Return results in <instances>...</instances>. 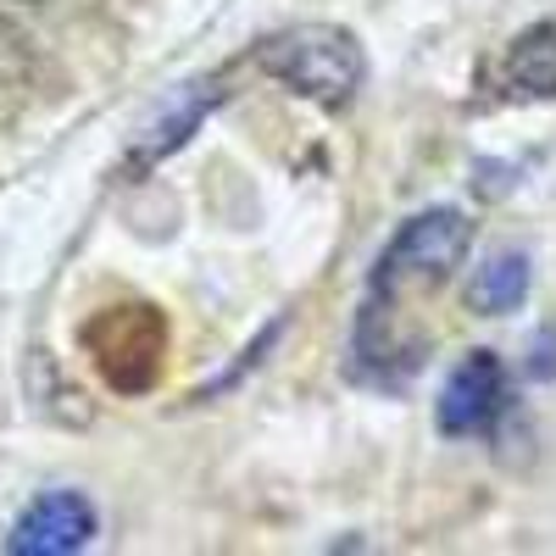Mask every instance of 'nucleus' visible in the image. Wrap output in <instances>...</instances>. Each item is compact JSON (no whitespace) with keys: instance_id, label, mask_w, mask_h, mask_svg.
I'll list each match as a JSON object with an SVG mask.
<instances>
[{"instance_id":"nucleus-1","label":"nucleus","mask_w":556,"mask_h":556,"mask_svg":"<svg viewBox=\"0 0 556 556\" xmlns=\"http://www.w3.org/2000/svg\"><path fill=\"white\" fill-rule=\"evenodd\" d=\"M262 67L267 78H278L301 101H317V106H345L367 78L362 45L334 23H306V28L278 34L262 51Z\"/></svg>"},{"instance_id":"nucleus-2","label":"nucleus","mask_w":556,"mask_h":556,"mask_svg":"<svg viewBox=\"0 0 556 556\" xmlns=\"http://www.w3.org/2000/svg\"><path fill=\"white\" fill-rule=\"evenodd\" d=\"M468 245H473V223L462 217V212H451V206L417 212L412 223H401V235L379 256V290H395V285H440L451 267H462Z\"/></svg>"},{"instance_id":"nucleus-3","label":"nucleus","mask_w":556,"mask_h":556,"mask_svg":"<svg viewBox=\"0 0 556 556\" xmlns=\"http://www.w3.org/2000/svg\"><path fill=\"white\" fill-rule=\"evenodd\" d=\"M96 534H101L96 501L78 490H45L17 513L7 551L12 556H73L84 545H96Z\"/></svg>"},{"instance_id":"nucleus-4","label":"nucleus","mask_w":556,"mask_h":556,"mask_svg":"<svg viewBox=\"0 0 556 556\" xmlns=\"http://www.w3.org/2000/svg\"><path fill=\"white\" fill-rule=\"evenodd\" d=\"M506 406V367L495 351H468L456 362V374L445 379L440 390V412H434V424L440 434L451 440H468V434H490V424L501 417Z\"/></svg>"},{"instance_id":"nucleus-5","label":"nucleus","mask_w":556,"mask_h":556,"mask_svg":"<svg viewBox=\"0 0 556 556\" xmlns=\"http://www.w3.org/2000/svg\"><path fill=\"white\" fill-rule=\"evenodd\" d=\"M556 28L551 23H534L529 34L513 39V51L501 62V89L513 101H551L556 89V51H551Z\"/></svg>"},{"instance_id":"nucleus-6","label":"nucleus","mask_w":556,"mask_h":556,"mask_svg":"<svg viewBox=\"0 0 556 556\" xmlns=\"http://www.w3.org/2000/svg\"><path fill=\"white\" fill-rule=\"evenodd\" d=\"M529 256L523 251H501L490 256L473 278H468V312L479 317H501V312H518L529 301Z\"/></svg>"},{"instance_id":"nucleus-7","label":"nucleus","mask_w":556,"mask_h":556,"mask_svg":"<svg viewBox=\"0 0 556 556\" xmlns=\"http://www.w3.org/2000/svg\"><path fill=\"white\" fill-rule=\"evenodd\" d=\"M34 78V45L17 28V17L0 7V89H23Z\"/></svg>"},{"instance_id":"nucleus-8","label":"nucleus","mask_w":556,"mask_h":556,"mask_svg":"<svg viewBox=\"0 0 556 556\" xmlns=\"http://www.w3.org/2000/svg\"><path fill=\"white\" fill-rule=\"evenodd\" d=\"M17 7H56V0H17Z\"/></svg>"}]
</instances>
